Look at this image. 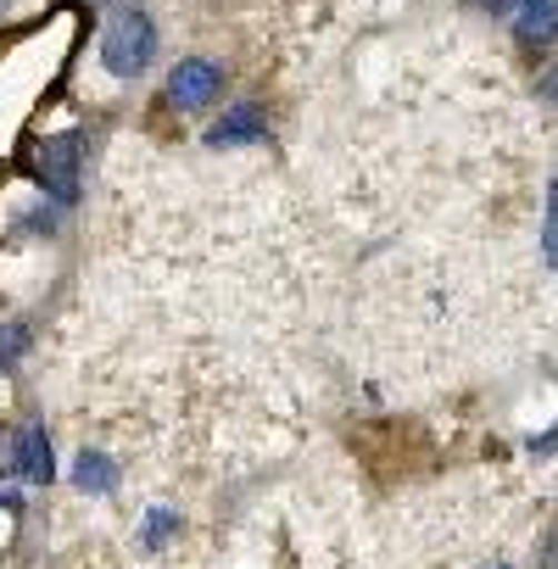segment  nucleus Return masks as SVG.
<instances>
[{
	"label": "nucleus",
	"mask_w": 558,
	"mask_h": 569,
	"mask_svg": "<svg viewBox=\"0 0 558 569\" xmlns=\"http://www.w3.org/2000/svg\"><path fill=\"white\" fill-rule=\"evenodd\" d=\"M508 29H514V40H519L525 51L558 46V0H525V7L508 18Z\"/></svg>",
	"instance_id": "0eeeda50"
},
{
	"label": "nucleus",
	"mask_w": 558,
	"mask_h": 569,
	"mask_svg": "<svg viewBox=\"0 0 558 569\" xmlns=\"http://www.w3.org/2000/svg\"><path fill=\"white\" fill-rule=\"evenodd\" d=\"M84 7H101V0H84ZM112 7H123V0H112Z\"/></svg>",
	"instance_id": "dca6fc26"
},
{
	"label": "nucleus",
	"mask_w": 558,
	"mask_h": 569,
	"mask_svg": "<svg viewBox=\"0 0 558 569\" xmlns=\"http://www.w3.org/2000/svg\"><path fill=\"white\" fill-rule=\"evenodd\" d=\"M34 347V330L23 319H0V369H18Z\"/></svg>",
	"instance_id": "1a4fd4ad"
},
{
	"label": "nucleus",
	"mask_w": 558,
	"mask_h": 569,
	"mask_svg": "<svg viewBox=\"0 0 558 569\" xmlns=\"http://www.w3.org/2000/svg\"><path fill=\"white\" fill-rule=\"evenodd\" d=\"M268 129H273V123H268V107H262L257 96H235V101L207 123L201 140H207L212 151H240V146H262Z\"/></svg>",
	"instance_id": "39448f33"
},
{
	"label": "nucleus",
	"mask_w": 558,
	"mask_h": 569,
	"mask_svg": "<svg viewBox=\"0 0 558 569\" xmlns=\"http://www.w3.org/2000/svg\"><path fill=\"white\" fill-rule=\"evenodd\" d=\"M23 168H29V184L51 196L62 212L84 201V140L79 134H34L23 146Z\"/></svg>",
	"instance_id": "f03ea898"
},
{
	"label": "nucleus",
	"mask_w": 558,
	"mask_h": 569,
	"mask_svg": "<svg viewBox=\"0 0 558 569\" xmlns=\"http://www.w3.org/2000/svg\"><path fill=\"white\" fill-rule=\"evenodd\" d=\"M541 96H547V101H558V62L541 73Z\"/></svg>",
	"instance_id": "ddd939ff"
},
{
	"label": "nucleus",
	"mask_w": 558,
	"mask_h": 569,
	"mask_svg": "<svg viewBox=\"0 0 558 569\" xmlns=\"http://www.w3.org/2000/svg\"><path fill=\"white\" fill-rule=\"evenodd\" d=\"M7 12H12V0H0V18H7Z\"/></svg>",
	"instance_id": "4468645a"
},
{
	"label": "nucleus",
	"mask_w": 558,
	"mask_h": 569,
	"mask_svg": "<svg viewBox=\"0 0 558 569\" xmlns=\"http://www.w3.org/2000/svg\"><path fill=\"white\" fill-rule=\"evenodd\" d=\"M68 480H73V491H84V497H112L118 480H123V469H118L112 452H101V447H79Z\"/></svg>",
	"instance_id": "423d86ee"
},
{
	"label": "nucleus",
	"mask_w": 558,
	"mask_h": 569,
	"mask_svg": "<svg viewBox=\"0 0 558 569\" xmlns=\"http://www.w3.org/2000/svg\"><path fill=\"white\" fill-rule=\"evenodd\" d=\"M179 530H185V513H179L173 502H146L134 541H140V552H162L168 541H179Z\"/></svg>",
	"instance_id": "6e6552de"
},
{
	"label": "nucleus",
	"mask_w": 558,
	"mask_h": 569,
	"mask_svg": "<svg viewBox=\"0 0 558 569\" xmlns=\"http://www.w3.org/2000/svg\"><path fill=\"white\" fill-rule=\"evenodd\" d=\"M7 475L18 486H51L57 480V452H51V430L46 419H18L7 436Z\"/></svg>",
	"instance_id": "20e7f679"
},
{
	"label": "nucleus",
	"mask_w": 558,
	"mask_h": 569,
	"mask_svg": "<svg viewBox=\"0 0 558 569\" xmlns=\"http://www.w3.org/2000/svg\"><path fill=\"white\" fill-rule=\"evenodd\" d=\"M469 7H475V12H486V18H514V12L525 7V0H469Z\"/></svg>",
	"instance_id": "f8f14e48"
},
{
	"label": "nucleus",
	"mask_w": 558,
	"mask_h": 569,
	"mask_svg": "<svg viewBox=\"0 0 558 569\" xmlns=\"http://www.w3.org/2000/svg\"><path fill=\"white\" fill-rule=\"evenodd\" d=\"M525 452H530V458H552V452H558V425H552V430H541V436H530V441H525Z\"/></svg>",
	"instance_id": "9b49d317"
},
{
	"label": "nucleus",
	"mask_w": 558,
	"mask_h": 569,
	"mask_svg": "<svg viewBox=\"0 0 558 569\" xmlns=\"http://www.w3.org/2000/svg\"><path fill=\"white\" fill-rule=\"evenodd\" d=\"M223 84H229V68H223L212 51H190V57H179V62L168 68L162 101H168V112H179V118H201V112L218 107Z\"/></svg>",
	"instance_id": "7ed1b4c3"
},
{
	"label": "nucleus",
	"mask_w": 558,
	"mask_h": 569,
	"mask_svg": "<svg viewBox=\"0 0 558 569\" xmlns=\"http://www.w3.org/2000/svg\"><path fill=\"white\" fill-rule=\"evenodd\" d=\"M541 257L558 273V179H547V201H541Z\"/></svg>",
	"instance_id": "9d476101"
},
{
	"label": "nucleus",
	"mask_w": 558,
	"mask_h": 569,
	"mask_svg": "<svg viewBox=\"0 0 558 569\" xmlns=\"http://www.w3.org/2000/svg\"><path fill=\"white\" fill-rule=\"evenodd\" d=\"M480 569H514V563H480Z\"/></svg>",
	"instance_id": "2eb2a0df"
},
{
	"label": "nucleus",
	"mask_w": 558,
	"mask_h": 569,
	"mask_svg": "<svg viewBox=\"0 0 558 569\" xmlns=\"http://www.w3.org/2000/svg\"><path fill=\"white\" fill-rule=\"evenodd\" d=\"M157 51H162V34H157V18L146 7H134V0L107 7L101 34H96V62H101L107 79H118V84L146 79L151 62H157Z\"/></svg>",
	"instance_id": "f257e3e1"
}]
</instances>
